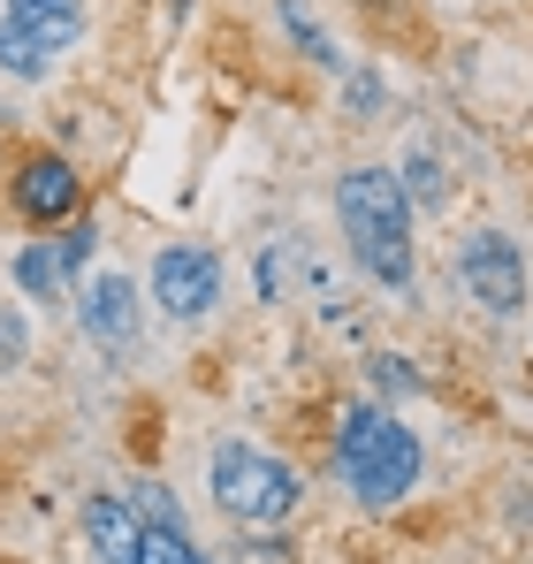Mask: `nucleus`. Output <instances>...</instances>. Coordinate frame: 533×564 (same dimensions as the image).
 <instances>
[{
    "label": "nucleus",
    "mask_w": 533,
    "mask_h": 564,
    "mask_svg": "<svg viewBox=\"0 0 533 564\" xmlns=\"http://www.w3.org/2000/svg\"><path fill=\"white\" fill-rule=\"evenodd\" d=\"M336 214H344V245L381 290H412V198L389 169H351L336 184Z\"/></svg>",
    "instance_id": "1"
},
{
    "label": "nucleus",
    "mask_w": 533,
    "mask_h": 564,
    "mask_svg": "<svg viewBox=\"0 0 533 564\" xmlns=\"http://www.w3.org/2000/svg\"><path fill=\"white\" fill-rule=\"evenodd\" d=\"M336 473L351 480L358 503H404L420 488V435L404 420H389L381 404H351L336 427Z\"/></svg>",
    "instance_id": "2"
},
{
    "label": "nucleus",
    "mask_w": 533,
    "mask_h": 564,
    "mask_svg": "<svg viewBox=\"0 0 533 564\" xmlns=\"http://www.w3.org/2000/svg\"><path fill=\"white\" fill-rule=\"evenodd\" d=\"M214 496H221V511L244 519V527H282L305 488H297V473L282 466V458L244 451V443H221V451H214Z\"/></svg>",
    "instance_id": "3"
},
{
    "label": "nucleus",
    "mask_w": 533,
    "mask_h": 564,
    "mask_svg": "<svg viewBox=\"0 0 533 564\" xmlns=\"http://www.w3.org/2000/svg\"><path fill=\"white\" fill-rule=\"evenodd\" d=\"M457 282L472 290V305L519 313V305H526V252H519L503 229H480V237L457 245Z\"/></svg>",
    "instance_id": "4"
},
{
    "label": "nucleus",
    "mask_w": 533,
    "mask_h": 564,
    "mask_svg": "<svg viewBox=\"0 0 533 564\" xmlns=\"http://www.w3.org/2000/svg\"><path fill=\"white\" fill-rule=\"evenodd\" d=\"M153 297H161L168 321L214 313V305H221V260H214L206 245H168V252L153 260Z\"/></svg>",
    "instance_id": "5"
},
{
    "label": "nucleus",
    "mask_w": 533,
    "mask_h": 564,
    "mask_svg": "<svg viewBox=\"0 0 533 564\" xmlns=\"http://www.w3.org/2000/svg\"><path fill=\"white\" fill-rule=\"evenodd\" d=\"M77 198H85V184H77V169L69 161H23V176H15V206L31 214V221H62V214H77Z\"/></svg>",
    "instance_id": "6"
},
{
    "label": "nucleus",
    "mask_w": 533,
    "mask_h": 564,
    "mask_svg": "<svg viewBox=\"0 0 533 564\" xmlns=\"http://www.w3.org/2000/svg\"><path fill=\"white\" fill-rule=\"evenodd\" d=\"M8 31H23L39 54H62L77 31H85V0H8V15H0Z\"/></svg>",
    "instance_id": "7"
},
{
    "label": "nucleus",
    "mask_w": 533,
    "mask_h": 564,
    "mask_svg": "<svg viewBox=\"0 0 533 564\" xmlns=\"http://www.w3.org/2000/svg\"><path fill=\"white\" fill-rule=\"evenodd\" d=\"M85 328L99 344H130V336H138V290L122 275H99L85 290Z\"/></svg>",
    "instance_id": "8"
},
{
    "label": "nucleus",
    "mask_w": 533,
    "mask_h": 564,
    "mask_svg": "<svg viewBox=\"0 0 533 564\" xmlns=\"http://www.w3.org/2000/svg\"><path fill=\"white\" fill-rule=\"evenodd\" d=\"M85 534H91V550H99V564H138V542H145V527L115 496H91L85 503Z\"/></svg>",
    "instance_id": "9"
},
{
    "label": "nucleus",
    "mask_w": 533,
    "mask_h": 564,
    "mask_svg": "<svg viewBox=\"0 0 533 564\" xmlns=\"http://www.w3.org/2000/svg\"><path fill=\"white\" fill-rule=\"evenodd\" d=\"M282 31H290V39H297V46H305L320 69H344V54H336V46H328V31L305 15V0H282Z\"/></svg>",
    "instance_id": "10"
},
{
    "label": "nucleus",
    "mask_w": 533,
    "mask_h": 564,
    "mask_svg": "<svg viewBox=\"0 0 533 564\" xmlns=\"http://www.w3.org/2000/svg\"><path fill=\"white\" fill-rule=\"evenodd\" d=\"M404 198H412V206H443V198H449L443 169H435L427 153H412V161H404Z\"/></svg>",
    "instance_id": "11"
},
{
    "label": "nucleus",
    "mask_w": 533,
    "mask_h": 564,
    "mask_svg": "<svg viewBox=\"0 0 533 564\" xmlns=\"http://www.w3.org/2000/svg\"><path fill=\"white\" fill-rule=\"evenodd\" d=\"M15 282H23V290H31V297L46 305V297H54V282H62V268H54V245L23 252V260H15Z\"/></svg>",
    "instance_id": "12"
},
{
    "label": "nucleus",
    "mask_w": 533,
    "mask_h": 564,
    "mask_svg": "<svg viewBox=\"0 0 533 564\" xmlns=\"http://www.w3.org/2000/svg\"><path fill=\"white\" fill-rule=\"evenodd\" d=\"M0 69H8V77H39V69H46V54H39L23 31H8V23H0Z\"/></svg>",
    "instance_id": "13"
},
{
    "label": "nucleus",
    "mask_w": 533,
    "mask_h": 564,
    "mask_svg": "<svg viewBox=\"0 0 533 564\" xmlns=\"http://www.w3.org/2000/svg\"><path fill=\"white\" fill-rule=\"evenodd\" d=\"M138 564H198V557L183 550V534H176V527H153V534L138 542Z\"/></svg>",
    "instance_id": "14"
},
{
    "label": "nucleus",
    "mask_w": 533,
    "mask_h": 564,
    "mask_svg": "<svg viewBox=\"0 0 533 564\" xmlns=\"http://www.w3.org/2000/svg\"><path fill=\"white\" fill-rule=\"evenodd\" d=\"M373 381H381V389H404V397H412V389H420V367H412V359H396V351H381V359H373Z\"/></svg>",
    "instance_id": "15"
},
{
    "label": "nucleus",
    "mask_w": 533,
    "mask_h": 564,
    "mask_svg": "<svg viewBox=\"0 0 533 564\" xmlns=\"http://www.w3.org/2000/svg\"><path fill=\"white\" fill-rule=\"evenodd\" d=\"M91 245H99L91 229H69V237L54 245V268H62V275H77V268H85V260H91Z\"/></svg>",
    "instance_id": "16"
},
{
    "label": "nucleus",
    "mask_w": 533,
    "mask_h": 564,
    "mask_svg": "<svg viewBox=\"0 0 533 564\" xmlns=\"http://www.w3.org/2000/svg\"><path fill=\"white\" fill-rule=\"evenodd\" d=\"M373 99H381V85H373V77L358 69V77H351V107H373Z\"/></svg>",
    "instance_id": "17"
}]
</instances>
